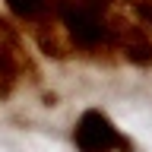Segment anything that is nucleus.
Here are the masks:
<instances>
[{
  "label": "nucleus",
  "instance_id": "nucleus-1",
  "mask_svg": "<svg viewBox=\"0 0 152 152\" xmlns=\"http://www.w3.org/2000/svg\"><path fill=\"white\" fill-rule=\"evenodd\" d=\"M57 22L73 51L102 57L114 51L111 41V0H54Z\"/></svg>",
  "mask_w": 152,
  "mask_h": 152
},
{
  "label": "nucleus",
  "instance_id": "nucleus-2",
  "mask_svg": "<svg viewBox=\"0 0 152 152\" xmlns=\"http://www.w3.org/2000/svg\"><path fill=\"white\" fill-rule=\"evenodd\" d=\"M73 142L79 152H133V142L124 136L102 108H86L73 127Z\"/></svg>",
  "mask_w": 152,
  "mask_h": 152
},
{
  "label": "nucleus",
  "instance_id": "nucleus-3",
  "mask_svg": "<svg viewBox=\"0 0 152 152\" xmlns=\"http://www.w3.org/2000/svg\"><path fill=\"white\" fill-rule=\"evenodd\" d=\"M111 41L114 51L133 66H152V35L136 19L111 16Z\"/></svg>",
  "mask_w": 152,
  "mask_h": 152
},
{
  "label": "nucleus",
  "instance_id": "nucleus-4",
  "mask_svg": "<svg viewBox=\"0 0 152 152\" xmlns=\"http://www.w3.org/2000/svg\"><path fill=\"white\" fill-rule=\"evenodd\" d=\"M3 7L19 26L26 28H41L57 22V3L54 0H3Z\"/></svg>",
  "mask_w": 152,
  "mask_h": 152
},
{
  "label": "nucleus",
  "instance_id": "nucleus-5",
  "mask_svg": "<svg viewBox=\"0 0 152 152\" xmlns=\"http://www.w3.org/2000/svg\"><path fill=\"white\" fill-rule=\"evenodd\" d=\"M133 7H136V13H140V16H142V19H146V22L152 26V0H136Z\"/></svg>",
  "mask_w": 152,
  "mask_h": 152
}]
</instances>
